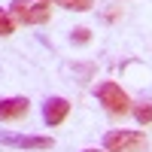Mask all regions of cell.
<instances>
[{
    "label": "cell",
    "instance_id": "6da1fadb",
    "mask_svg": "<svg viewBox=\"0 0 152 152\" xmlns=\"http://www.w3.org/2000/svg\"><path fill=\"white\" fill-rule=\"evenodd\" d=\"M52 3L55 0H12L9 15L18 24H46L52 15Z\"/></svg>",
    "mask_w": 152,
    "mask_h": 152
},
{
    "label": "cell",
    "instance_id": "7a4b0ae2",
    "mask_svg": "<svg viewBox=\"0 0 152 152\" xmlns=\"http://www.w3.org/2000/svg\"><path fill=\"white\" fill-rule=\"evenodd\" d=\"M94 94H97L100 104H104V110L113 113V116H125V113L131 110V97L125 94L122 85H116V82H100L94 88Z\"/></svg>",
    "mask_w": 152,
    "mask_h": 152
},
{
    "label": "cell",
    "instance_id": "3957f363",
    "mask_svg": "<svg viewBox=\"0 0 152 152\" xmlns=\"http://www.w3.org/2000/svg\"><path fill=\"white\" fill-rule=\"evenodd\" d=\"M146 134L140 131H110L104 137V152H143Z\"/></svg>",
    "mask_w": 152,
    "mask_h": 152
},
{
    "label": "cell",
    "instance_id": "277c9868",
    "mask_svg": "<svg viewBox=\"0 0 152 152\" xmlns=\"http://www.w3.org/2000/svg\"><path fill=\"white\" fill-rule=\"evenodd\" d=\"M0 143H6L12 149H52V137H28V134H6L0 131Z\"/></svg>",
    "mask_w": 152,
    "mask_h": 152
},
{
    "label": "cell",
    "instance_id": "5b68a950",
    "mask_svg": "<svg viewBox=\"0 0 152 152\" xmlns=\"http://www.w3.org/2000/svg\"><path fill=\"white\" fill-rule=\"evenodd\" d=\"M31 113L28 97H0V122H18Z\"/></svg>",
    "mask_w": 152,
    "mask_h": 152
},
{
    "label": "cell",
    "instance_id": "8992f818",
    "mask_svg": "<svg viewBox=\"0 0 152 152\" xmlns=\"http://www.w3.org/2000/svg\"><path fill=\"white\" fill-rule=\"evenodd\" d=\"M67 116H70V104H67L64 97H49L46 104H43V119H46V125H52V128L61 125Z\"/></svg>",
    "mask_w": 152,
    "mask_h": 152
},
{
    "label": "cell",
    "instance_id": "52a82bcc",
    "mask_svg": "<svg viewBox=\"0 0 152 152\" xmlns=\"http://www.w3.org/2000/svg\"><path fill=\"white\" fill-rule=\"evenodd\" d=\"M131 113H134V119L140 122V125H152V97H149V100H140V104H134Z\"/></svg>",
    "mask_w": 152,
    "mask_h": 152
},
{
    "label": "cell",
    "instance_id": "ba28073f",
    "mask_svg": "<svg viewBox=\"0 0 152 152\" xmlns=\"http://www.w3.org/2000/svg\"><path fill=\"white\" fill-rule=\"evenodd\" d=\"M58 6H64V9H73V12H88L94 6V0H55Z\"/></svg>",
    "mask_w": 152,
    "mask_h": 152
},
{
    "label": "cell",
    "instance_id": "9c48e42d",
    "mask_svg": "<svg viewBox=\"0 0 152 152\" xmlns=\"http://www.w3.org/2000/svg\"><path fill=\"white\" fill-rule=\"evenodd\" d=\"M12 31H15V21H12L9 12H0V37H9Z\"/></svg>",
    "mask_w": 152,
    "mask_h": 152
},
{
    "label": "cell",
    "instance_id": "30bf717a",
    "mask_svg": "<svg viewBox=\"0 0 152 152\" xmlns=\"http://www.w3.org/2000/svg\"><path fill=\"white\" fill-rule=\"evenodd\" d=\"M88 37H91V34H88V28H76L73 40H76V43H88Z\"/></svg>",
    "mask_w": 152,
    "mask_h": 152
},
{
    "label": "cell",
    "instance_id": "8fae6325",
    "mask_svg": "<svg viewBox=\"0 0 152 152\" xmlns=\"http://www.w3.org/2000/svg\"><path fill=\"white\" fill-rule=\"evenodd\" d=\"M85 152H97V149H85Z\"/></svg>",
    "mask_w": 152,
    "mask_h": 152
}]
</instances>
